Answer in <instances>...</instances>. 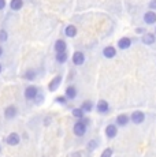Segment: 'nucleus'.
Wrapping results in <instances>:
<instances>
[{
  "mask_svg": "<svg viewBox=\"0 0 156 157\" xmlns=\"http://www.w3.org/2000/svg\"><path fill=\"white\" fill-rule=\"evenodd\" d=\"M142 21L146 23V25H156V13L152 10L146 11L142 17Z\"/></svg>",
  "mask_w": 156,
  "mask_h": 157,
  "instance_id": "1",
  "label": "nucleus"
},
{
  "mask_svg": "<svg viewBox=\"0 0 156 157\" xmlns=\"http://www.w3.org/2000/svg\"><path fill=\"white\" fill-rule=\"evenodd\" d=\"M130 119L134 124H141V123L145 120V113H144L142 111H134V112L131 113Z\"/></svg>",
  "mask_w": 156,
  "mask_h": 157,
  "instance_id": "2",
  "label": "nucleus"
},
{
  "mask_svg": "<svg viewBox=\"0 0 156 157\" xmlns=\"http://www.w3.org/2000/svg\"><path fill=\"white\" fill-rule=\"evenodd\" d=\"M141 41L145 45H154L156 41V34L155 33H145V34H142V37H141Z\"/></svg>",
  "mask_w": 156,
  "mask_h": 157,
  "instance_id": "3",
  "label": "nucleus"
},
{
  "mask_svg": "<svg viewBox=\"0 0 156 157\" xmlns=\"http://www.w3.org/2000/svg\"><path fill=\"white\" fill-rule=\"evenodd\" d=\"M84 62H85V55H84L81 51H77V52H74V55H73V63H74V64L81 66Z\"/></svg>",
  "mask_w": 156,
  "mask_h": 157,
  "instance_id": "4",
  "label": "nucleus"
},
{
  "mask_svg": "<svg viewBox=\"0 0 156 157\" xmlns=\"http://www.w3.org/2000/svg\"><path fill=\"white\" fill-rule=\"evenodd\" d=\"M86 131V126L82 122H78L74 124V134L78 135V137H81V135H84Z\"/></svg>",
  "mask_w": 156,
  "mask_h": 157,
  "instance_id": "5",
  "label": "nucleus"
},
{
  "mask_svg": "<svg viewBox=\"0 0 156 157\" xmlns=\"http://www.w3.org/2000/svg\"><path fill=\"white\" fill-rule=\"evenodd\" d=\"M37 89H36L34 86H29V87H26V90H25V97L28 98V100H33V98H36L37 97Z\"/></svg>",
  "mask_w": 156,
  "mask_h": 157,
  "instance_id": "6",
  "label": "nucleus"
},
{
  "mask_svg": "<svg viewBox=\"0 0 156 157\" xmlns=\"http://www.w3.org/2000/svg\"><path fill=\"white\" fill-rule=\"evenodd\" d=\"M131 47V40L129 37H122L118 41V48L119 49H129Z\"/></svg>",
  "mask_w": 156,
  "mask_h": 157,
  "instance_id": "7",
  "label": "nucleus"
},
{
  "mask_svg": "<svg viewBox=\"0 0 156 157\" xmlns=\"http://www.w3.org/2000/svg\"><path fill=\"white\" fill-rule=\"evenodd\" d=\"M60 82H62V77H60V75H58V77H55L49 82V86H48V89H49L51 92H55V90L59 87V85H60Z\"/></svg>",
  "mask_w": 156,
  "mask_h": 157,
  "instance_id": "8",
  "label": "nucleus"
},
{
  "mask_svg": "<svg viewBox=\"0 0 156 157\" xmlns=\"http://www.w3.org/2000/svg\"><path fill=\"white\" fill-rule=\"evenodd\" d=\"M103 55L107 57V59H111V57H114L116 55V49L114 47H106L103 51Z\"/></svg>",
  "mask_w": 156,
  "mask_h": 157,
  "instance_id": "9",
  "label": "nucleus"
},
{
  "mask_svg": "<svg viewBox=\"0 0 156 157\" xmlns=\"http://www.w3.org/2000/svg\"><path fill=\"white\" fill-rule=\"evenodd\" d=\"M7 144L8 145H18L19 144V135L17 134V132H13V134H10L7 137Z\"/></svg>",
  "mask_w": 156,
  "mask_h": 157,
  "instance_id": "10",
  "label": "nucleus"
},
{
  "mask_svg": "<svg viewBox=\"0 0 156 157\" xmlns=\"http://www.w3.org/2000/svg\"><path fill=\"white\" fill-rule=\"evenodd\" d=\"M116 132H118V128H116L114 124L107 126V128H106V135H107L108 138H114V137L116 135Z\"/></svg>",
  "mask_w": 156,
  "mask_h": 157,
  "instance_id": "11",
  "label": "nucleus"
},
{
  "mask_svg": "<svg viewBox=\"0 0 156 157\" xmlns=\"http://www.w3.org/2000/svg\"><path fill=\"white\" fill-rule=\"evenodd\" d=\"M22 6H23L22 0H11V2H10V8H11V10H14V11L21 10V8H22Z\"/></svg>",
  "mask_w": 156,
  "mask_h": 157,
  "instance_id": "12",
  "label": "nucleus"
},
{
  "mask_svg": "<svg viewBox=\"0 0 156 157\" xmlns=\"http://www.w3.org/2000/svg\"><path fill=\"white\" fill-rule=\"evenodd\" d=\"M64 33H66V36H67V37H76V36H77V28L74 25H68L67 28H66Z\"/></svg>",
  "mask_w": 156,
  "mask_h": 157,
  "instance_id": "13",
  "label": "nucleus"
},
{
  "mask_svg": "<svg viewBox=\"0 0 156 157\" xmlns=\"http://www.w3.org/2000/svg\"><path fill=\"white\" fill-rule=\"evenodd\" d=\"M97 111L99 112H101V113H106L107 111H108V102L104 101V100L99 101L97 102Z\"/></svg>",
  "mask_w": 156,
  "mask_h": 157,
  "instance_id": "14",
  "label": "nucleus"
},
{
  "mask_svg": "<svg viewBox=\"0 0 156 157\" xmlns=\"http://www.w3.org/2000/svg\"><path fill=\"white\" fill-rule=\"evenodd\" d=\"M129 123V116L127 115H119L116 117V124L118 126H126Z\"/></svg>",
  "mask_w": 156,
  "mask_h": 157,
  "instance_id": "15",
  "label": "nucleus"
},
{
  "mask_svg": "<svg viewBox=\"0 0 156 157\" xmlns=\"http://www.w3.org/2000/svg\"><path fill=\"white\" fill-rule=\"evenodd\" d=\"M55 51L56 52H63V51H66V41L63 40H58L55 43Z\"/></svg>",
  "mask_w": 156,
  "mask_h": 157,
  "instance_id": "16",
  "label": "nucleus"
},
{
  "mask_svg": "<svg viewBox=\"0 0 156 157\" xmlns=\"http://www.w3.org/2000/svg\"><path fill=\"white\" fill-rule=\"evenodd\" d=\"M4 113H6V117L13 119V117H15V115H17V108L15 107H8Z\"/></svg>",
  "mask_w": 156,
  "mask_h": 157,
  "instance_id": "17",
  "label": "nucleus"
},
{
  "mask_svg": "<svg viewBox=\"0 0 156 157\" xmlns=\"http://www.w3.org/2000/svg\"><path fill=\"white\" fill-rule=\"evenodd\" d=\"M67 60V52L63 51V52H56V62L58 63H64Z\"/></svg>",
  "mask_w": 156,
  "mask_h": 157,
  "instance_id": "18",
  "label": "nucleus"
},
{
  "mask_svg": "<svg viewBox=\"0 0 156 157\" xmlns=\"http://www.w3.org/2000/svg\"><path fill=\"white\" fill-rule=\"evenodd\" d=\"M66 96H67V98H74L77 96V90L74 86H68L67 89H66Z\"/></svg>",
  "mask_w": 156,
  "mask_h": 157,
  "instance_id": "19",
  "label": "nucleus"
},
{
  "mask_svg": "<svg viewBox=\"0 0 156 157\" xmlns=\"http://www.w3.org/2000/svg\"><path fill=\"white\" fill-rule=\"evenodd\" d=\"M7 38H8L7 32H6L4 29H2V30H0V43H4V41H7Z\"/></svg>",
  "mask_w": 156,
  "mask_h": 157,
  "instance_id": "20",
  "label": "nucleus"
},
{
  "mask_svg": "<svg viewBox=\"0 0 156 157\" xmlns=\"http://www.w3.org/2000/svg\"><path fill=\"white\" fill-rule=\"evenodd\" d=\"M82 109L84 111H91L92 109V102L91 101H85L82 104Z\"/></svg>",
  "mask_w": 156,
  "mask_h": 157,
  "instance_id": "21",
  "label": "nucleus"
},
{
  "mask_svg": "<svg viewBox=\"0 0 156 157\" xmlns=\"http://www.w3.org/2000/svg\"><path fill=\"white\" fill-rule=\"evenodd\" d=\"M111 156H112V149H110V147L104 150L103 155H101V157H111Z\"/></svg>",
  "mask_w": 156,
  "mask_h": 157,
  "instance_id": "22",
  "label": "nucleus"
},
{
  "mask_svg": "<svg viewBox=\"0 0 156 157\" xmlns=\"http://www.w3.org/2000/svg\"><path fill=\"white\" fill-rule=\"evenodd\" d=\"M148 8L149 10H152V11H156V0H151V2H149Z\"/></svg>",
  "mask_w": 156,
  "mask_h": 157,
  "instance_id": "23",
  "label": "nucleus"
},
{
  "mask_svg": "<svg viewBox=\"0 0 156 157\" xmlns=\"http://www.w3.org/2000/svg\"><path fill=\"white\" fill-rule=\"evenodd\" d=\"M73 115L76 117H78V119H81V117H82V109H74L73 111Z\"/></svg>",
  "mask_w": 156,
  "mask_h": 157,
  "instance_id": "24",
  "label": "nucleus"
},
{
  "mask_svg": "<svg viewBox=\"0 0 156 157\" xmlns=\"http://www.w3.org/2000/svg\"><path fill=\"white\" fill-rule=\"evenodd\" d=\"M25 77L28 78V79H34V71H28Z\"/></svg>",
  "mask_w": 156,
  "mask_h": 157,
  "instance_id": "25",
  "label": "nucleus"
},
{
  "mask_svg": "<svg viewBox=\"0 0 156 157\" xmlns=\"http://www.w3.org/2000/svg\"><path fill=\"white\" fill-rule=\"evenodd\" d=\"M136 33H137V34H145V29H144V28H137L136 29Z\"/></svg>",
  "mask_w": 156,
  "mask_h": 157,
  "instance_id": "26",
  "label": "nucleus"
},
{
  "mask_svg": "<svg viewBox=\"0 0 156 157\" xmlns=\"http://www.w3.org/2000/svg\"><path fill=\"white\" fill-rule=\"evenodd\" d=\"M56 101H58V102H60V104H66V98H63V97L56 98Z\"/></svg>",
  "mask_w": 156,
  "mask_h": 157,
  "instance_id": "27",
  "label": "nucleus"
},
{
  "mask_svg": "<svg viewBox=\"0 0 156 157\" xmlns=\"http://www.w3.org/2000/svg\"><path fill=\"white\" fill-rule=\"evenodd\" d=\"M4 7H6V0H0V10H3Z\"/></svg>",
  "mask_w": 156,
  "mask_h": 157,
  "instance_id": "28",
  "label": "nucleus"
},
{
  "mask_svg": "<svg viewBox=\"0 0 156 157\" xmlns=\"http://www.w3.org/2000/svg\"><path fill=\"white\" fill-rule=\"evenodd\" d=\"M95 146H96V142H91V144H89V149H93Z\"/></svg>",
  "mask_w": 156,
  "mask_h": 157,
  "instance_id": "29",
  "label": "nucleus"
},
{
  "mask_svg": "<svg viewBox=\"0 0 156 157\" xmlns=\"http://www.w3.org/2000/svg\"><path fill=\"white\" fill-rule=\"evenodd\" d=\"M73 157H81V156H80V153H76V155H73Z\"/></svg>",
  "mask_w": 156,
  "mask_h": 157,
  "instance_id": "30",
  "label": "nucleus"
},
{
  "mask_svg": "<svg viewBox=\"0 0 156 157\" xmlns=\"http://www.w3.org/2000/svg\"><path fill=\"white\" fill-rule=\"evenodd\" d=\"M2 53H3V49H2V47H0V56H2Z\"/></svg>",
  "mask_w": 156,
  "mask_h": 157,
  "instance_id": "31",
  "label": "nucleus"
},
{
  "mask_svg": "<svg viewBox=\"0 0 156 157\" xmlns=\"http://www.w3.org/2000/svg\"><path fill=\"white\" fill-rule=\"evenodd\" d=\"M0 72H2V64H0Z\"/></svg>",
  "mask_w": 156,
  "mask_h": 157,
  "instance_id": "32",
  "label": "nucleus"
},
{
  "mask_svg": "<svg viewBox=\"0 0 156 157\" xmlns=\"http://www.w3.org/2000/svg\"><path fill=\"white\" fill-rule=\"evenodd\" d=\"M155 34H156V28H155Z\"/></svg>",
  "mask_w": 156,
  "mask_h": 157,
  "instance_id": "33",
  "label": "nucleus"
}]
</instances>
